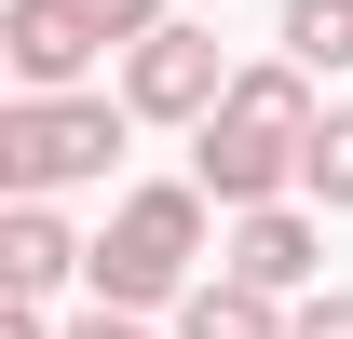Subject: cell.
Returning a JSON list of instances; mask_svg holds the SVG:
<instances>
[{
    "label": "cell",
    "instance_id": "6da1fadb",
    "mask_svg": "<svg viewBox=\"0 0 353 339\" xmlns=\"http://www.w3.org/2000/svg\"><path fill=\"white\" fill-rule=\"evenodd\" d=\"M312 123H326V109H312V68H299L285 41H272L259 68H231V95L204 109V123H190V176L218 190V217H245V204H285V190H299V150H312Z\"/></svg>",
    "mask_w": 353,
    "mask_h": 339
},
{
    "label": "cell",
    "instance_id": "7a4b0ae2",
    "mask_svg": "<svg viewBox=\"0 0 353 339\" xmlns=\"http://www.w3.org/2000/svg\"><path fill=\"white\" fill-rule=\"evenodd\" d=\"M204 176H150V190H123L109 204V231H95L82 258V285L95 298H123V312H176V298L204 285Z\"/></svg>",
    "mask_w": 353,
    "mask_h": 339
},
{
    "label": "cell",
    "instance_id": "3957f363",
    "mask_svg": "<svg viewBox=\"0 0 353 339\" xmlns=\"http://www.w3.org/2000/svg\"><path fill=\"white\" fill-rule=\"evenodd\" d=\"M123 136H136V109L123 95H14L0 109V190H95V176L123 163Z\"/></svg>",
    "mask_w": 353,
    "mask_h": 339
},
{
    "label": "cell",
    "instance_id": "277c9868",
    "mask_svg": "<svg viewBox=\"0 0 353 339\" xmlns=\"http://www.w3.org/2000/svg\"><path fill=\"white\" fill-rule=\"evenodd\" d=\"M231 95V54L204 41V28H150V41H123V109L136 123H204V109H218Z\"/></svg>",
    "mask_w": 353,
    "mask_h": 339
},
{
    "label": "cell",
    "instance_id": "5b68a950",
    "mask_svg": "<svg viewBox=\"0 0 353 339\" xmlns=\"http://www.w3.org/2000/svg\"><path fill=\"white\" fill-rule=\"evenodd\" d=\"M95 41H109V14H95V0H14V14H0L14 95H68V82L95 68Z\"/></svg>",
    "mask_w": 353,
    "mask_h": 339
},
{
    "label": "cell",
    "instance_id": "8992f818",
    "mask_svg": "<svg viewBox=\"0 0 353 339\" xmlns=\"http://www.w3.org/2000/svg\"><path fill=\"white\" fill-rule=\"evenodd\" d=\"M218 271H245V285H272V298H312V271H326V217H312V204H245L231 245H218Z\"/></svg>",
    "mask_w": 353,
    "mask_h": 339
},
{
    "label": "cell",
    "instance_id": "52a82bcc",
    "mask_svg": "<svg viewBox=\"0 0 353 339\" xmlns=\"http://www.w3.org/2000/svg\"><path fill=\"white\" fill-rule=\"evenodd\" d=\"M82 231L54 217V190H14V217H0V285H28V298H54V285H82Z\"/></svg>",
    "mask_w": 353,
    "mask_h": 339
},
{
    "label": "cell",
    "instance_id": "ba28073f",
    "mask_svg": "<svg viewBox=\"0 0 353 339\" xmlns=\"http://www.w3.org/2000/svg\"><path fill=\"white\" fill-rule=\"evenodd\" d=\"M176 339H285V298L245 285V271H218V285L176 298Z\"/></svg>",
    "mask_w": 353,
    "mask_h": 339
},
{
    "label": "cell",
    "instance_id": "9c48e42d",
    "mask_svg": "<svg viewBox=\"0 0 353 339\" xmlns=\"http://www.w3.org/2000/svg\"><path fill=\"white\" fill-rule=\"evenodd\" d=\"M272 41L326 82V68H353V0H285V28H272Z\"/></svg>",
    "mask_w": 353,
    "mask_h": 339
},
{
    "label": "cell",
    "instance_id": "30bf717a",
    "mask_svg": "<svg viewBox=\"0 0 353 339\" xmlns=\"http://www.w3.org/2000/svg\"><path fill=\"white\" fill-rule=\"evenodd\" d=\"M299 190L326 217H353V109H326V123H312V150H299Z\"/></svg>",
    "mask_w": 353,
    "mask_h": 339
},
{
    "label": "cell",
    "instance_id": "8fae6325",
    "mask_svg": "<svg viewBox=\"0 0 353 339\" xmlns=\"http://www.w3.org/2000/svg\"><path fill=\"white\" fill-rule=\"evenodd\" d=\"M285 339H353V285H312V298H285Z\"/></svg>",
    "mask_w": 353,
    "mask_h": 339
},
{
    "label": "cell",
    "instance_id": "7c38bea8",
    "mask_svg": "<svg viewBox=\"0 0 353 339\" xmlns=\"http://www.w3.org/2000/svg\"><path fill=\"white\" fill-rule=\"evenodd\" d=\"M54 339H150V312H123V298H95V312H68Z\"/></svg>",
    "mask_w": 353,
    "mask_h": 339
},
{
    "label": "cell",
    "instance_id": "4fadbf2b",
    "mask_svg": "<svg viewBox=\"0 0 353 339\" xmlns=\"http://www.w3.org/2000/svg\"><path fill=\"white\" fill-rule=\"evenodd\" d=\"M95 14H109V54H123V41H150V28H163V0H95Z\"/></svg>",
    "mask_w": 353,
    "mask_h": 339
},
{
    "label": "cell",
    "instance_id": "5bb4252c",
    "mask_svg": "<svg viewBox=\"0 0 353 339\" xmlns=\"http://www.w3.org/2000/svg\"><path fill=\"white\" fill-rule=\"evenodd\" d=\"M0 339H54V312H41L28 285H14V298H0Z\"/></svg>",
    "mask_w": 353,
    "mask_h": 339
}]
</instances>
